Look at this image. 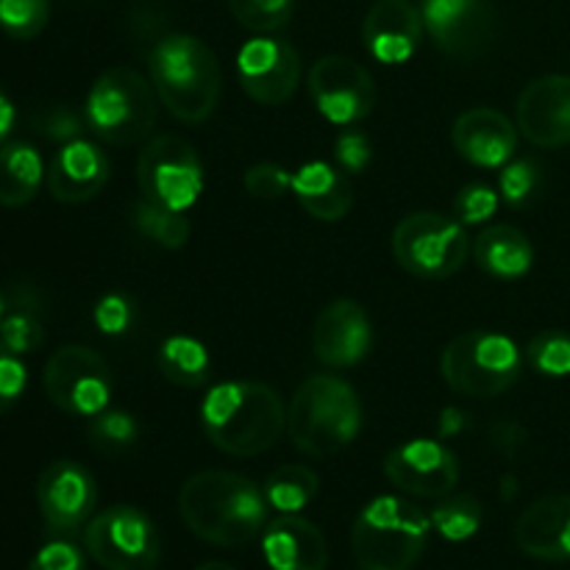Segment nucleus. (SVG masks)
<instances>
[{
  "label": "nucleus",
  "mask_w": 570,
  "mask_h": 570,
  "mask_svg": "<svg viewBox=\"0 0 570 570\" xmlns=\"http://www.w3.org/2000/svg\"><path fill=\"white\" fill-rule=\"evenodd\" d=\"M243 184L254 198L278 200L282 195H287V189H293V176L284 167L273 165V161H259V165L245 173Z\"/></svg>",
  "instance_id": "4c0bfd02"
},
{
  "label": "nucleus",
  "mask_w": 570,
  "mask_h": 570,
  "mask_svg": "<svg viewBox=\"0 0 570 570\" xmlns=\"http://www.w3.org/2000/svg\"><path fill=\"white\" fill-rule=\"evenodd\" d=\"M384 476L401 493L443 499L460 482V462L438 440H410L384 456Z\"/></svg>",
  "instance_id": "dca6fc26"
},
{
  "label": "nucleus",
  "mask_w": 570,
  "mask_h": 570,
  "mask_svg": "<svg viewBox=\"0 0 570 570\" xmlns=\"http://www.w3.org/2000/svg\"><path fill=\"white\" fill-rule=\"evenodd\" d=\"M11 126H14V106H11L9 95L0 89V145H3L6 137L11 134Z\"/></svg>",
  "instance_id": "a18cd8bd"
},
{
  "label": "nucleus",
  "mask_w": 570,
  "mask_h": 570,
  "mask_svg": "<svg viewBox=\"0 0 570 570\" xmlns=\"http://www.w3.org/2000/svg\"><path fill=\"white\" fill-rule=\"evenodd\" d=\"M518 131L538 148L570 145V76H543L529 83L515 106Z\"/></svg>",
  "instance_id": "f3484780"
},
{
  "label": "nucleus",
  "mask_w": 570,
  "mask_h": 570,
  "mask_svg": "<svg viewBox=\"0 0 570 570\" xmlns=\"http://www.w3.org/2000/svg\"><path fill=\"white\" fill-rule=\"evenodd\" d=\"M45 393L61 412L92 417L109 406L111 373L98 351L87 345H65L45 365Z\"/></svg>",
  "instance_id": "9b49d317"
},
{
  "label": "nucleus",
  "mask_w": 570,
  "mask_h": 570,
  "mask_svg": "<svg viewBox=\"0 0 570 570\" xmlns=\"http://www.w3.org/2000/svg\"><path fill=\"white\" fill-rule=\"evenodd\" d=\"M523 360L504 334L468 332L445 345L440 373L454 393L468 399H495L521 379Z\"/></svg>",
  "instance_id": "0eeeda50"
},
{
  "label": "nucleus",
  "mask_w": 570,
  "mask_h": 570,
  "mask_svg": "<svg viewBox=\"0 0 570 570\" xmlns=\"http://www.w3.org/2000/svg\"><path fill=\"white\" fill-rule=\"evenodd\" d=\"M3 317H6V298L0 295V321H3Z\"/></svg>",
  "instance_id": "09e8293b"
},
{
  "label": "nucleus",
  "mask_w": 570,
  "mask_h": 570,
  "mask_svg": "<svg viewBox=\"0 0 570 570\" xmlns=\"http://www.w3.org/2000/svg\"><path fill=\"white\" fill-rule=\"evenodd\" d=\"M142 195L173 212H187L204 189V167L193 145L178 134H161L142 148L137 161Z\"/></svg>",
  "instance_id": "9d476101"
},
{
  "label": "nucleus",
  "mask_w": 570,
  "mask_h": 570,
  "mask_svg": "<svg viewBox=\"0 0 570 570\" xmlns=\"http://www.w3.org/2000/svg\"><path fill=\"white\" fill-rule=\"evenodd\" d=\"M499 209V195L488 187V184H468L465 189H460L454 200L456 220L462 226H476V223H484L488 217L495 215Z\"/></svg>",
  "instance_id": "e433bc0d"
},
{
  "label": "nucleus",
  "mask_w": 570,
  "mask_h": 570,
  "mask_svg": "<svg viewBox=\"0 0 570 570\" xmlns=\"http://www.w3.org/2000/svg\"><path fill=\"white\" fill-rule=\"evenodd\" d=\"M432 527L443 534L449 543H465L482 527L484 510L473 495H454V499H445L443 504L434 507Z\"/></svg>",
  "instance_id": "c756f323"
},
{
  "label": "nucleus",
  "mask_w": 570,
  "mask_h": 570,
  "mask_svg": "<svg viewBox=\"0 0 570 570\" xmlns=\"http://www.w3.org/2000/svg\"><path fill=\"white\" fill-rule=\"evenodd\" d=\"M148 67L161 106L176 120L204 122L217 109L223 92L220 65L209 45L198 37L167 33L156 39Z\"/></svg>",
  "instance_id": "7ed1b4c3"
},
{
  "label": "nucleus",
  "mask_w": 570,
  "mask_h": 570,
  "mask_svg": "<svg viewBox=\"0 0 570 570\" xmlns=\"http://www.w3.org/2000/svg\"><path fill=\"white\" fill-rule=\"evenodd\" d=\"M28 570H87V557L67 538H56L33 554Z\"/></svg>",
  "instance_id": "58836bf2"
},
{
  "label": "nucleus",
  "mask_w": 570,
  "mask_h": 570,
  "mask_svg": "<svg viewBox=\"0 0 570 570\" xmlns=\"http://www.w3.org/2000/svg\"><path fill=\"white\" fill-rule=\"evenodd\" d=\"M87 126L109 145L142 142L156 126V98L148 78L134 67H109L87 95Z\"/></svg>",
  "instance_id": "423d86ee"
},
{
  "label": "nucleus",
  "mask_w": 570,
  "mask_h": 570,
  "mask_svg": "<svg viewBox=\"0 0 570 570\" xmlns=\"http://www.w3.org/2000/svg\"><path fill=\"white\" fill-rule=\"evenodd\" d=\"M462 426H465V415L460 410H445L440 415V432H443V438L445 434H456Z\"/></svg>",
  "instance_id": "49530a36"
},
{
  "label": "nucleus",
  "mask_w": 570,
  "mask_h": 570,
  "mask_svg": "<svg viewBox=\"0 0 570 570\" xmlns=\"http://www.w3.org/2000/svg\"><path fill=\"white\" fill-rule=\"evenodd\" d=\"M134 226L139 234H145L148 239H154L161 248H184L189 239V220L184 217V212L165 209V206L154 204V200H139L134 206Z\"/></svg>",
  "instance_id": "c85d7f7f"
},
{
  "label": "nucleus",
  "mask_w": 570,
  "mask_h": 570,
  "mask_svg": "<svg viewBox=\"0 0 570 570\" xmlns=\"http://www.w3.org/2000/svg\"><path fill=\"white\" fill-rule=\"evenodd\" d=\"M456 154L476 167H504L515 156L518 128L499 109H468L451 128Z\"/></svg>",
  "instance_id": "aec40b11"
},
{
  "label": "nucleus",
  "mask_w": 570,
  "mask_h": 570,
  "mask_svg": "<svg viewBox=\"0 0 570 570\" xmlns=\"http://www.w3.org/2000/svg\"><path fill=\"white\" fill-rule=\"evenodd\" d=\"M156 365L167 382L187 390L204 387L212 373V360L204 345L193 337H184V334H176V337L161 343Z\"/></svg>",
  "instance_id": "bb28decb"
},
{
  "label": "nucleus",
  "mask_w": 570,
  "mask_h": 570,
  "mask_svg": "<svg viewBox=\"0 0 570 570\" xmlns=\"http://www.w3.org/2000/svg\"><path fill=\"white\" fill-rule=\"evenodd\" d=\"M98 501L92 473L72 460H56L39 473L37 504L53 538H70L87 527Z\"/></svg>",
  "instance_id": "4468645a"
},
{
  "label": "nucleus",
  "mask_w": 570,
  "mask_h": 570,
  "mask_svg": "<svg viewBox=\"0 0 570 570\" xmlns=\"http://www.w3.org/2000/svg\"><path fill=\"white\" fill-rule=\"evenodd\" d=\"M373 345V328L356 301H332L312 328V351L326 367H354Z\"/></svg>",
  "instance_id": "a211bd4d"
},
{
  "label": "nucleus",
  "mask_w": 570,
  "mask_h": 570,
  "mask_svg": "<svg viewBox=\"0 0 570 570\" xmlns=\"http://www.w3.org/2000/svg\"><path fill=\"white\" fill-rule=\"evenodd\" d=\"M265 490L232 471H204L187 479L178 510L189 532L223 549L250 543L267 523Z\"/></svg>",
  "instance_id": "f257e3e1"
},
{
  "label": "nucleus",
  "mask_w": 570,
  "mask_h": 570,
  "mask_svg": "<svg viewBox=\"0 0 570 570\" xmlns=\"http://www.w3.org/2000/svg\"><path fill=\"white\" fill-rule=\"evenodd\" d=\"M0 343L17 356L33 354V351L45 343V326L31 304L20 301V304L0 321Z\"/></svg>",
  "instance_id": "2f4dec72"
},
{
  "label": "nucleus",
  "mask_w": 570,
  "mask_h": 570,
  "mask_svg": "<svg viewBox=\"0 0 570 570\" xmlns=\"http://www.w3.org/2000/svg\"><path fill=\"white\" fill-rule=\"evenodd\" d=\"M265 560L273 570H326L328 543L321 529L301 515H282L265 529Z\"/></svg>",
  "instance_id": "5701e85b"
},
{
  "label": "nucleus",
  "mask_w": 570,
  "mask_h": 570,
  "mask_svg": "<svg viewBox=\"0 0 570 570\" xmlns=\"http://www.w3.org/2000/svg\"><path fill=\"white\" fill-rule=\"evenodd\" d=\"M293 195L315 220L337 223L354 206V187L348 176L328 161H309L293 176Z\"/></svg>",
  "instance_id": "b1692460"
},
{
  "label": "nucleus",
  "mask_w": 570,
  "mask_h": 570,
  "mask_svg": "<svg viewBox=\"0 0 570 570\" xmlns=\"http://www.w3.org/2000/svg\"><path fill=\"white\" fill-rule=\"evenodd\" d=\"M195 570H237V568L226 566V562H204V566H198Z\"/></svg>",
  "instance_id": "de8ad7c7"
},
{
  "label": "nucleus",
  "mask_w": 570,
  "mask_h": 570,
  "mask_svg": "<svg viewBox=\"0 0 570 570\" xmlns=\"http://www.w3.org/2000/svg\"><path fill=\"white\" fill-rule=\"evenodd\" d=\"M42 156L28 142L0 145V206L20 209L37 198L42 187Z\"/></svg>",
  "instance_id": "a878e982"
},
{
  "label": "nucleus",
  "mask_w": 570,
  "mask_h": 570,
  "mask_svg": "<svg viewBox=\"0 0 570 570\" xmlns=\"http://www.w3.org/2000/svg\"><path fill=\"white\" fill-rule=\"evenodd\" d=\"M515 543L523 554L543 562L570 560V493L543 495L521 512Z\"/></svg>",
  "instance_id": "4be33fe9"
},
{
  "label": "nucleus",
  "mask_w": 570,
  "mask_h": 570,
  "mask_svg": "<svg viewBox=\"0 0 570 570\" xmlns=\"http://www.w3.org/2000/svg\"><path fill=\"white\" fill-rule=\"evenodd\" d=\"M83 546L104 570H156L161 540L142 510L117 504L95 515L83 532Z\"/></svg>",
  "instance_id": "1a4fd4ad"
},
{
  "label": "nucleus",
  "mask_w": 570,
  "mask_h": 570,
  "mask_svg": "<svg viewBox=\"0 0 570 570\" xmlns=\"http://www.w3.org/2000/svg\"><path fill=\"white\" fill-rule=\"evenodd\" d=\"M87 434L100 454H120V451L131 449L137 443L139 426L128 412L104 410L89 417Z\"/></svg>",
  "instance_id": "7c9ffc66"
},
{
  "label": "nucleus",
  "mask_w": 570,
  "mask_h": 570,
  "mask_svg": "<svg viewBox=\"0 0 570 570\" xmlns=\"http://www.w3.org/2000/svg\"><path fill=\"white\" fill-rule=\"evenodd\" d=\"M540 181H543V176H540V167L532 159L507 161L499 178L501 195H504L512 209H527L538 198Z\"/></svg>",
  "instance_id": "f704fd0d"
},
{
  "label": "nucleus",
  "mask_w": 570,
  "mask_h": 570,
  "mask_svg": "<svg viewBox=\"0 0 570 570\" xmlns=\"http://www.w3.org/2000/svg\"><path fill=\"white\" fill-rule=\"evenodd\" d=\"M423 37V14L410 0H376L362 22V39L382 65H404Z\"/></svg>",
  "instance_id": "6ab92c4d"
},
{
  "label": "nucleus",
  "mask_w": 570,
  "mask_h": 570,
  "mask_svg": "<svg viewBox=\"0 0 570 570\" xmlns=\"http://www.w3.org/2000/svg\"><path fill=\"white\" fill-rule=\"evenodd\" d=\"M476 265L495 278H521L532 271L534 248L515 226H488L473 245Z\"/></svg>",
  "instance_id": "393cba45"
},
{
  "label": "nucleus",
  "mask_w": 570,
  "mask_h": 570,
  "mask_svg": "<svg viewBox=\"0 0 570 570\" xmlns=\"http://www.w3.org/2000/svg\"><path fill=\"white\" fill-rule=\"evenodd\" d=\"M234 20L254 33H273L293 17V0H228Z\"/></svg>",
  "instance_id": "473e14b6"
},
{
  "label": "nucleus",
  "mask_w": 570,
  "mask_h": 570,
  "mask_svg": "<svg viewBox=\"0 0 570 570\" xmlns=\"http://www.w3.org/2000/svg\"><path fill=\"white\" fill-rule=\"evenodd\" d=\"M423 28L451 59H479L499 37L493 0H423Z\"/></svg>",
  "instance_id": "f8f14e48"
},
{
  "label": "nucleus",
  "mask_w": 570,
  "mask_h": 570,
  "mask_svg": "<svg viewBox=\"0 0 570 570\" xmlns=\"http://www.w3.org/2000/svg\"><path fill=\"white\" fill-rule=\"evenodd\" d=\"M200 423L215 449L232 456H259L282 440L287 410L267 384L226 382L204 399Z\"/></svg>",
  "instance_id": "f03ea898"
},
{
  "label": "nucleus",
  "mask_w": 570,
  "mask_h": 570,
  "mask_svg": "<svg viewBox=\"0 0 570 570\" xmlns=\"http://www.w3.org/2000/svg\"><path fill=\"white\" fill-rule=\"evenodd\" d=\"M362 429V404L356 390L332 373L309 376L287 410V434L306 456H332L356 440Z\"/></svg>",
  "instance_id": "20e7f679"
},
{
  "label": "nucleus",
  "mask_w": 570,
  "mask_h": 570,
  "mask_svg": "<svg viewBox=\"0 0 570 570\" xmlns=\"http://www.w3.org/2000/svg\"><path fill=\"white\" fill-rule=\"evenodd\" d=\"M28 373L26 365L17 354H11L3 343H0V415L9 412L11 406L20 401L22 390H26Z\"/></svg>",
  "instance_id": "ea45409f"
},
{
  "label": "nucleus",
  "mask_w": 570,
  "mask_h": 570,
  "mask_svg": "<svg viewBox=\"0 0 570 570\" xmlns=\"http://www.w3.org/2000/svg\"><path fill=\"white\" fill-rule=\"evenodd\" d=\"M50 20V0H0V28L14 39H33Z\"/></svg>",
  "instance_id": "72a5a7b5"
},
{
  "label": "nucleus",
  "mask_w": 570,
  "mask_h": 570,
  "mask_svg": "<svg viewBox=\"0 0 570 570\" xmlns=\"http://www.w3.org/2000/svg\"><path fill=\"white\" fill-rule=\"evenodd\" d=\"M393 256L410 276L438 282L465 265L468 234L460 220L438 212H415L395 226Z\"/></svg>",
  "instance_id": "6e6552de"
},
{
  "label": "nucleus",
  "mask_w": 570,
  "mask_h": 570,
  "mask_svg": "<svg viewBox=\"0 0 570 570\" xmlns=\"http://www.w3.org/2000/svg\"><path fill=\"white\" fill-rule=\"evenodd\" d=\"M334 156H337L345 173H360L371 161V142H367L365 134L345 131L340 134L337 145H334Z\"/></svg>",
  "instance_id": "79ce46f5"
},
{
  "label": "nucleus",
  "mask_w": 570,
  "mask_h": 570,
  "mask_svg": "<svg viewBox=\"0 0 570 570\" xmlns=\"http://www.w3.org/2000/svg\"><path fill=\"white\" fill-rule=\"evenodd\" d=\"M317 473L306 465H282L267 476L265 499L282 515H295L317 495Z\"/></svg>",
  "instance_id": "cd10ccee"
},
{
  "label": "nucleus",
  "mask_w": 570,
  "mask_h": 570,
  "mask_svg": "<svg viewBox=\"0 0 570 570\" xmlns=\"http://www.w3.org/2000/svg\"><path fill=\"white\" fill-rule=\"evenodd\" d=\"M39 126H42V131L48 134V137L53 139H76L78 131H81V122H78V117H72L67 109H48L42 115V120H39Z\"/></svg>",
  "instance_id": "c03bdc74"
},
{
  "label": "nucleus",
  "mask_w": 570,
  "mask_h": 570,
  "mask_svg": "<svg viewBox=\"0 0 570 570\" xmlns=\"http://www.w3.org/2000/svg\"><path fill=\"white\" fill-rule=\"evenodd\" d=\"M237 76L250 100L282 106L301 83V56L284 39H250L237 56Z\"/></svg>",
  "instance_id": "2eb2a0df"
},
{
  "label": "nucleus",
  "mask_w": 570,
  "mask_h": 570,
  "mask_svg": "<svg viewBox=\"0 0 570 570\" xmlns=\"http://www.w3.org/2000/svg\"><path fill=\"white\" fill-rule=\"evenodd\" d=\"M134 321V309H131V301L126 295H106V298L98 301L95 306V323L104 334H122Z\"/></svg>",
  "instance_id": "a19ab883"
},
{
  "label": "nucleus",
  "mask_w": 570,
  "mask_h": 570,
  "mask_svg": "<svg viewBox=\"0 0 570 570\" xmlns=\"http://www.w3.org/2000/svg\"><path fill=\"white\" fill-rule=\"evenodd\" d=\"M309 95L317 111L337 126L365 120L376 106V83L360 61L323 56L309 70Z\"/></svg>",
  "instance_id": "ddd939ff"
},
{
  "label": "nucleus",
  "mask_w": 570,
  "mask_h": 570,
  "mask_svg": "<svg viewBox=\"0 0 570 570\" xmlns=\"http://www.w3.org/2000/svg\"><path fill=\"white\" fill-rule=\"evenodd\" d=\"M529 362L543 376H570V337L562 332H540L529 343Z\"/></svg>",
  "instance_id": "c9c22d12"
},
{
  "label": "nucleus",
  "mask_w": 570,
  "mask_h": 570,
  "mask_svg": "<svg viewBox=\"0 0 570 570\" xmlns=\"http://www.w3.org/2000/svg\"><path fill=\"white\" fill-rule=\"evenodd\" d=\"M432 518L395 495L373 499L351 529V554L360 570H412L426 549Z\"/></svg>",
  "instance_id": "39448f33"
},
{
  "label": "nucleus",
  "mask_w": 570,
  "mask_h": 570,
  "mask_svg": "<svg viewBox=\"0 0 570 570\" xmlns=\"http://www.w3.org/2000/svg\"><path fill=\"white\" fill-rule=\"evenodd\" d=\"M111 165L87 139H70L48 167V189L59 204H87L109 181Z\"/></svg>",
  "instance_id": "412c9836"
},
{
  "label": "nucleus",
  "mask_w": 570,
  "mask_h": 570,
  "mask_svg": "<svg viewBox=\"0 0 570 570\" xmlns=\"http://www.w3.org/2000/svg\"><path fill=\"white\" fill-rule=\"evenodd\" d=\"M527 429L515 421H495L493 426H490V443H493V449L499 451V454L510 456V460L518 456V451L527 445Z\"/></svg>",
  "instance_id": "37998d69"
}]
</instances>
